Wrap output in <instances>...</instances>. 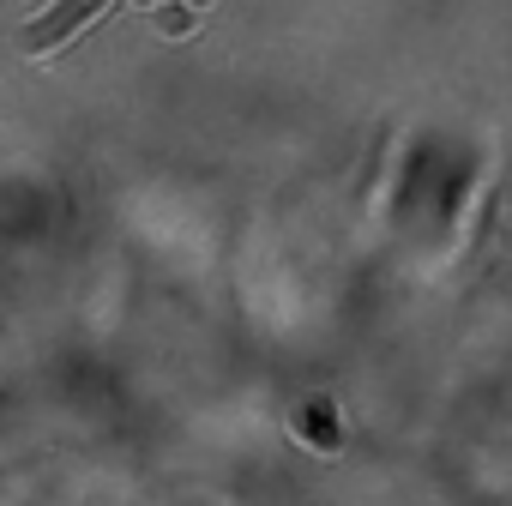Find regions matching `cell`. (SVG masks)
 Masks as SVG:
<instances>
[{
	"instance_id": "obj_1",
	"label": "cell",
	"mask_w": 512,
	"mask_h": 506,
	"mask_svg": "<svg viewBox=\"0 0 512 506\" xmlns=\"http://www.w3.org/2000/svg\"><path fill=\"white\" fill-rule=\"evenodd\" d=\"M109 13V0H55V7H43L25 31H19V43L31 49V55H49V49H61L73 31H85L91 19H103Z\"/></svg>"
}]
</instances>
